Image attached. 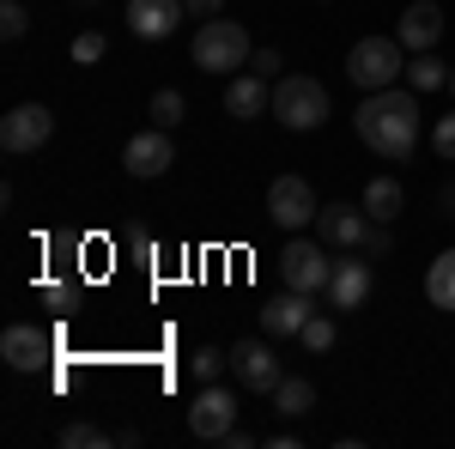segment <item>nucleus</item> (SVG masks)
Instances as JSON below:
<instances>
[{"label":"nucleus","mask_w":455,"mask_h":449,"mask_svg":"<svg viewBox=\"0 0 455 449\" xmlns=\"http://www.w3.org/2000/svg\"><path fill=\"white\" fill-rule=\"evenodd\" d=\"M352 128H358V140L377 152V158H388V164H407L413 158V146H419V92L407 85H383V92H364V104H358V116H352Z\"/></svg>","instance_id":"nucleus-1"},{"label":"nucleus","mask_w":455,"mask_h":449,"mask_svg":"<svg viewBox=\"0 0 455 449\" xmlns=\"http://www.w3.org/2000/svg\"><path fill=\"white\" fill-rule=\"evenodd\" d=\"M407 73V55H401V36H364V43H352L347 55V79L358 92H383Z\"/></svg>","instance_id":"nucleus-4"},{"label":"nucleus","mask_w":455,"mask_h":449,"mask_svg":"<svg viewBox=\"0 0 455 449\" xmlns=\"http://www.w3.org/2000/svg\"><path fill=\"white\" fill-rule=\"evenodd\" d=\"M25 31H31V12H25L19 0H6V6H0V36H6V43H19Z\"/></svg>","instance_id":"nucleus-26"},{"label":"nucleus","mask_w":455,"mask_h":449,"mask_svg":"<svg viewBox=\"0 0 455 449\" xmlns=\"http://www.w3.org/2000/svg\"><path fill=\"white\" fill-rule=\"evenodd\" d=\"M182 12H188V19H219L225 0H182Z\"/></svg>","instance_id":"nucleus-31"},{"label":"nucleus","mask_w":455,"mask_h":449,"mask_svg":"<svg viewBox=\"0 0 455 449\" xmlns=\"http://www.w3.org/2000/svg\"><path fill=\"white\" fill-rule=\"evenodd\" d=\"M49 134H55V116L43 104H19L0 116V146L19 158V152H36V146H49Z\"/></svg>","instance_id":"nucleus-10"},{"label":"nucleus","mask_w":455,"mask_h":449,"mask_svg":"<svg viewBox=\"0 0 455 449\" xmlns=\"http://www.w3.org/2000/svg\"><path fill=\"white\" fill-rule=\"evenodd\" d=\"M61 444H68V449H98V444H116V437H104L98 425L79 419V425H61Z\"/></svg>","instance_id":"nucleus-24"},{"label":"nucleus","mask_w":455,"mask_h":449,"mask_svg":"<svg viewBox=\"0 0 455 449\" xmlns=\"http://www.w3.org/2000/svg\"><path fill=\"white\" fill-rule=\"evenodd\" d=\"M315 188L304 182V176H274V188H267V219L280 225V231H304V225H315Z\"/></svg>","instance_id":"nucleus-7"},{"label":"nucleus","mask_w":455,"mask_h":449,"mask_svg":"<svg viewBox=\"0 0 455 449\" xmlns=\"http://www.w3.org/2000/svg\"><path fill=\"white\" fill-rule=\"evenodd\" d=\"M371 225H377V219L364 207H352V201H328V207L315 212V237L328 243V249H347V255L371 243Z\"/></svg>","instance_id":"nucleus-8"},{"label":"nucleus","mask_w":455,"mask_h":449,"mask_svg":"<svg viewBox=\"0 0 455 449\" xmlns=\"http://www.w3.org/2000/svg\"><path fill=\"white\" fill-rule=\"evenodd\" d=\"M310 298H315V292H291V285H285L280 298H267V304H261V334H267V341L304 334V322L315 316V304H310Z\"/></svg>","instance_id":"nucleus-13"},{"label":"nucleus","mask_w":455,"mask_h":449,"mask_svg":"<svg viewBox=\"0 0 455 449\" xmlns=\"http://www.w3.org/2000/svg\"><path fill=\"white\" fill-rule=\"evenodd\" d=\"M425 298H431L437 310H455V249H443V255L431 261V274H425Z\"/></svg>","instance_id":"nucleus-20"},{"label":"nucleus","mask_w":455,"mask_h":449,"mask_svg":"<svg viewBox=\"0 0 455 449\" xmlns=\"http://www.w3.org/2000/svg\"><path fill=\"white\" fill-rule=\"evenodd\" d=\"M49 352H55V341H49V328H36V322H12V328L0 334V358H6L12 371H43Z\"/></svg>","instance_id":"nucleus-12"},{"label":"nucleus","mask_w":455,"mask_h":449,"mask_svg":"<svg viewBox=\"0 0 455 449\" xmlns=\"http://www.w3.org/2000/svg\"><path fill=\"white\" fill-rule=\"evenodd\" d=\"M225 109L237 116V122H255V116H274V85L261 79V73H231V85H225Z\"/></svg>","instance_id":"nucleus-17"},{"label":"nucleus","mask_w":455,"mask_h":449,"mask_svg":"<svg viewBox=\"0 0 455 449\" xmlns=\"http://www.w3.org/2000/svg\"><path fill=\"white\" fill-rule=\"evenodd\" d=\"M315 407V382L310 377H280V389H274V413L280 419H304Z\"/></svg>","instance_id":"nucleus-19"},{"label":"nucleus","mask_w":455,"mask_h":449,"mask_svg":"<svg viewBox=\"0 0 455 449\" xmlns=\"http://www.w3.org/2000/svg\"><path fill=\"white\" fill-rule=\"evenodd\" d=\"M443 6L437 0H413L401 19H395V36H401V49H413V55H425V49H437V36H443Z\"/></svg>","instance_id":"nucleus-14"},{"label":"nucleus","mask_w":455,"mask_h":449,"mask_svg":"<svg viewBox=\"0 0 455 449\" xmlns=\"http://www.w3.org/2000/svg\"><path fill=\"white\" fill-rule=\"evenodd\" d=\"M407 85H413V92H443V85H450V61H437L431 49L413 55V61H407Z\"/></svg>","instance_id":"nucleus-21"},{"label":"nucleus","mask_w":455,"mask_h":449,"mask_svg":"<svg viewBox=\"0 0 455 449\" xmlns=\"http://www.w3.org/2000/svg\"><path fill=\"white\" fill-rule=\"evenodd\" d=\"M358 207L371 212V219H377V225H388V219H395V212L407 207V188H401V182H395V176H371V182H364V201H358Z\"/></svg>","instance_id":"nucleus-18"},{"label":"nucleus","mask_w":455,"mask_h":449,"mask_svg":"<svg viewBox=\"0 0 455 449\" xmlns=\"http://www.w3.org/2000/svg\"><path fill=\"white\" fill-rule=\"evenodd\" d=\"M274 116L291 134H315L328 122V85L310 79V73H280L274 79Z\"/></svg>","instance_id":"nucleus-3"},{"label":"nucleus","mask_w":455,"mask_h":449,"mask_svg":"<svg viewBox=\"0 0 455 449\" xmlns=\"http://www.w3.org/2000/svg\"><path fill=\"white\" fill-rule=\"evenodd\" d=\"M280 49H255V55H249V73H261V79H280Z\"/></svg>","instance_id":"nucleus-29"},{"label":"nucleus","mask_w":455,"mask_h":449,"mask_svg":"<svg viewBox=\"0 0 455 449\" xmlns=\"http://www.w3.org/2000/svg\"><path fill=\"white\" fill-rule=\"evenodd\" d=\"M443 207H450V212H455V182H450V188H443Z\"/></svg>","instance_id":"nucleus-33"},{"label":"nucleus","mask_w":455,"mask_h":449,"mask_svg":"<svg viewBox=\"0 0 455 449\" xmlns=\"http://www.w3.org/2000/svg\"><path fill=\"white\" fill-rule=\"evenodd\" d=\"M450 92H455V61H450Z\"/></svg>","instance_id":"nucleus-34"},{"label":"nucleus","mask_w":455,"mask_h":449,"mask_svg":"<svg viewBox=\"0 0 455 449\" xmlns=\"http://www.w3.org/2000/svg\"><path fill=\"white\" fill-rule=\"evenodd\" d=\"M231 377L243 382V389H255V395H274V389H280V352H274V346L267 341H237L231 346Z\"/></svg>","instance_id":"nucleus-9"},{"label":"nucleus","mask_w":455,"mask_h":449,"mask_svg":"<svg viewBox=\"0 0 455 449\" xmlns=\"http://www.w3.org/2000/svg\"><path fill=\"white\" fill-rule=\"evenodd\" d=\"M431 152H437V158H455V116H443V122L431 128Z\"/></svg>","instance_id":"nucleus-28"},{"label":"nucleus","mask_w":455,"mask_h":449,"mask_svg":"<svg viewBox=\"0 0 455 449\" xmlns=\"http://www.w3.org/2000/svg\"><path fill=\"white\" fill-rule=\"evenodd\" d=\"M43 304H49V310H68V304H73V285H43Z\"/></svg>","instance_id":"nucleus-32"},{"label":"nucleus","mask_w":455,"mask_h":449,"mask_svg":"<svg viewBox=\"0 0 455 449\" xmlns=\"http://www.w3.org/2000/svg\"><path fill=\"white\" fill-rule=\"evenodd\" d=\"M85 6H92V0H85Z\"/></svg>","instance_id":"nucleus-35"},{"label":"nucleus","mask_w":455,"mask_h":449,"mask_svg":"<svg viewBox=\"0 0 455 449\" xmlns=\"http://www.w3.org/2000/svg\"><path fill=\"white\" fill-rule=\"evenodd\" d=\"M328 274H334V261H328V243L322 237H291L280 249V279L291 292H328Z\"/></svg>","instance_id":"nucleus-5"},{"label":"nucleus","mask_w":455,"mask_h":449,"mask_svg":"<svg viewBox=\"0 0 455 449\" xmlns=\"http://www.w3.org/2000/svg\"><path fill=\"white\" fill-rule=\"evenodd\" d=\"M371 285H377V274H371V261H334V274H328V304L334 310H364L371 304Z\"/></svg>","instance_id":"nucleus-15"},{"label":"nucleus","mask_w":455,"mask_h":449,"mask_svg":"<svg viewBox=\"0 0 455 449\" xmlns=\"http://www.w3.org/2000/svg\"><path fill=\"white\" fill-rule=\"evenodd\" d=\"M188 431H195L201 444H225V437L237 431V395H231L225 382H201V395H195V407H188Z\"/></svg>","instance_id":"nucleus-6"},{"label":"nucleus","mask_w":455,"mask_h":449,"mask_svg":"<svg viewBox=\"0 0 455 449\" xmlns=\"http://www.w3.org/2000/svg\"><path fill=\"white\" fill-rule=\"evenodd\" d=\"M395 249V237H388V225H371V243H364V255L377 261V255H388Z\"/></svg>","instance_id":"nucleus-30"},{"label":"nucleus","mask_w":455,"mask_h":449,"mask_svg":"<svg viewBox=\"0 0 455 449\" xmlns=\"http://www.w3.org/2000/svg\"><path fill=\"white\" fill-rule=\"evenodd\" d=\"M122 164L140 176V182H152V176H164L176 164V140L164 134V128H140V134L128 140V152H122Z\"/></svg>","instance_id":"nucleus-11"},{"label":"nucleus","mask_w":455,"mask_h":449,"mask_svg":"<svg viewBox=\"0 0 455 449\" xmlns=\"http://www.w3.org/2000/svg\"><path fill=\"white\" fill-rule=\"evenodd\" d=\"M73 61H79V68L104 61V31H79V36H73Z\"/></svg>","instance_id":"nucleus-27"},{"label":"nucleus","mask_w":455,"mask_h":449,"mask_svg":"<svg viewBox=\"0 0 455 449\" xmlns=\"http://www.w3.org/2000/svg\"><path fill=\"white\" fill-rule=\"evenodd\" d=\"M182 19H188L182 0H128V31L146 36V43H164Z\"/></svg>","instance_id":"nucleus-16"},{"label":"nucleus","mask_w":455,"mask_h":449,"mask_svg":"<svg viewBox=\"0 0 455 449\" xmlns=\"http://www.w3.org/2000/svg\"><path fill=\"white\" fill-rule=\"evenodd\" d=\"M188 371H195V382H225V371H231V352H219V346H201V352L188 358Z\"/></svg>","instance_id":"nucleus-23"},{"label":"nucleus","mask_w":455,"mask_h":449,"mask_svg":"<svg viewBox=\"0 0 455 449\" xmlns=\"http://www.w3.org/2000/svg\"><path fill=\"white\" fill-rule=\"evenodd\" d=\"M298 341H304V352H328V346H334V322H328V316H310Z\"/></svg>","instance_id":"nucleus-25"},{"label":"nucleus","mask_w":455,"mask_h":449,"mask_svg":"<svg viewBox=\"0 0 455 449\" xmlns=\"http://www.w3.org/2000/svg\"><path fill=\"white\" fill-rule=\"evenodd\" d=\"M146 116H152V128H164V134H176V128L188 122V98H182V92H152V104H146Z\"/></svg>","instance_id":"nucleus-22"},{"label":"nucleus","mask_w":455,"mask_h":449,"mask_svg":"<svg viewBox=\"0 0 455 449\" xmlns=\"http://www.w3.org/2000/svg\"><path fill=\"white\" fill-rule=\"evenodd\" d=\"M188 55H195V68L201 73H237L249 68V55H255V43H249V31L237 25V19H201V31H195V43H188Z\"/></svg>","instance_id":"nucleus-2"}]
</instances>
